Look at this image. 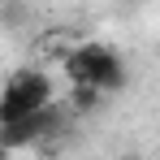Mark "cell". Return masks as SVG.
Listing matches in <instances>:
<instances>
[{"label":"cell","instance_id":"cell-3","mask_svg":"<svg viewBox=\"0 0 160 160\" xmlns=\"http://www.w3.org/2000/svg\"><path fill=\"white\" fill-rule=\"evenodd\" d=\"M104 100H108V95H100L95 87H82V82L69 87V108H74V112H95Z\"/></svg>","mask_w":160,"mask_h":160},{"label":"cell","instance_id":"cell-4","mask_svg":"<svg viewBox=\"0 0 160 160\" xmlns=\"http://www.w3.org/2000/svg\"><path fill=\"white\" fill-rule=\"evenodd\" d=\"M9 156H13V152H9V147H4V143H0V160H9Z\"/></svg>","mask_w":160,"mask_h":160},{"label":"cell","instance_id":"cell-5","mask_svg":"<svg viewBox=\"0 0 160 160\" xmlns=\"http://www.w3.org/2000/svg\"><path fill=\"white\" fill-rule=\"evenodd\" d=\"M117 160H138V156H117Z\"/></svg>","mask_w":160,"mask_h":160},{"label":"cell","instance_id":"cell-1","mask_svg":"<svg viewBox=\"0 0 160 160\" xmlns=\"http://www.w3.org/2000/svg\"><path fill=\"white\" fill-rule=\"evenodd\" d=\"M65 74L69 82H82V87H95L100 95H112V91H121L126 82H130V69H126V61L117 48H108V43H78V48H69L65 52Z\"/></svg>","mask_w":160,"mask_h":160},{"label":"cell","instance_id":"cell-2","mask_svg":"<svg viewBox=\"0 0 160 160\" xmlns=\"http://www.w3.org/2000/svg\"><path fill=\"white\" fill-rule=\"evenodd\" d=\"M48 104H56L52 78H48L39 65H26V69H18L13 78L4 82V91H0V121L39 112V108H48Z\"/></svg>","mask_w":160,"mask_h":160}]
</instances>
